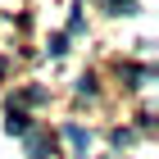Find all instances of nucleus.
<instances>
[{
	"label": "nucleus",
	"instance_id": "f03ea898",
	"mask_svg": "<svg viewBox=\"0 0 159 159\" xmlns=\"http://www.w3.org/2000/svg\"><path fill=\"white\" fill-rule=\"evenodd\" d=\"M46 150H50V146H46V136H41V132H27V155H32V159H50Z\"/></svg>",
	"mask_w": 159,
	"mask_h": 159
},
{
	"label": "nucleus",
	"instance_id": "423d86ee",
	"mask_svg": "<svg viewBox=\"0 0 159 159\" xmlns=\"http://www.w3.org/2000/svg\"><path fill=\"white\" fill-rule=\"evenodd\" d=\"M68 50V37H50V55H64Z\"/></svg>",
	"mask_w": 159,
	"mask_h": 159
},
{
	"label": "nucleus",
	"instance_id": "f257e3e1",
	"mask_svg": "<svg viewBox=\"0 0 159 159\" xmlns=\"http://www.w3.org/2000/svg\"><path fill=\"white\" fill-rule=\"evenodd\" d=\"M5 132H9V136H27V132H32V123H27V114H18V109L9 105V118H5Z\"/></svg>",
	"mask_w": 159,
	"mask_h": 159
},
{
	"label": "nucleus",
	"instance_id": "20e7f679",
	"mask_svg": "<svg viewBox=\"0 0 159 159\" xmlns=\"http://www.w3.org/2000/svg\"><path fill=\"white\" fill-rule=\"evenodd\" d=\"M109 14H136V0H109Z\"/></svg>",
	"mask_w": 159,
	"mask_h": 159
},
{
	"label": "nucleus",
	"instance_id": "7ed1b4c3",
	"mask_svg": "<svg viewBox=\"0 0 159 159\" xmlns=\"http://www.w3.org/2000/svg\"><path fill=\"white\" fill-rule=\"evenodd\" d=\"M64 136H68L73 146H86V132H82V127H77V123H68V127H64Z\"/></svg>",
	"mask_w": 159,
	"mask_h": 159
},
{
	"label": "nucleus",
	"instance_id": "39448f33",
	"mask_svg": "<svg viewBox=\"0 0 159 159\" xmlns=\"http://www.w3.org/2000/svg\"><path fill=\"white\" fill-rule=\"evenodd\" d=\"M23 100H27V105H37V100H46V86H27V91H23Z\"/></svg>",
	"mask_w": 159,
	"mask_h": 159
}]
</instances>
